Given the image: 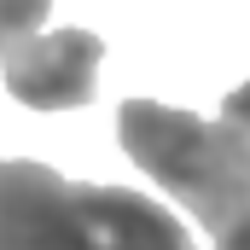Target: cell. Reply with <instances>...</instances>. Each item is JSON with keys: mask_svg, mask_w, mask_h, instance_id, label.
I'll return each mask as SVG.
<instances>
[{"mask_svg": "<svg viewBox=\"0 0 250 250\" xmlns=\"http://www.w3.org/2000/svg\"><path fill=\"white\" fill-rule=\"evenodd\" d=\"M221 117H227V123H239V128L250 134V82H245V87H233V93L221 99Z\"/></svg>", "mask_w": 250, "mask_h": 250, "instance_id": "5b68a950", "label": "cell"}, {"mask_svg": "<svg viewBox=\"0 0 250 250\" xmlns=\"http://www.w3.org/2000/svg\"><path fill=\"white\" fill-rule=\"evenodd\" d=\"M0 250H198L181 215L128 187L64 181L29 157H0Z\"/></svg>", "mask_w": 250, "mask_h": 250, "instance_id": "6da1fadb", "label": "cell"}, {"mask_svg": "<svg viewBox=\"0 0 250 250\" xmlns=\"http://www.w3.org/2000/svg\"><path fill=\"white\" fill-rule=\"evenodd\" d=\"M53 0H0V47H12L18 35H35L47 23Z\"/></svg>", "mask_w": 250, "mask_h": 250, "instance_id": "277c9868", "label": "cell"}, {"mask_svg": "<svg viewBox=\"0 0 250 250\" xmlns=\"http://www.w3.org/2000/svg\"><path fill=\"white\" fill-rule=\"evenodd\" d=\"M123 151L192 209L215 250H250V134L239 123H204L192 111L128 99L117 111Z\"/></svg>", "mask_w": 250, "mask_h": 250, "instance_id": "7a4b0ae2", "label": "cell"}, {"mask_svg": "<svg viewBox=\"0 0 250 250\" xmlns=\"http://www.w3.org/2000/svg\"><path fill=\"white\" fill-rule=\"evenodd\" d=\"M99 59L105 41L93 29H35L0 47V76L6 93L29 111H82L99 87Z\"/></svg>", "mask_w": 250, "mask_h": 250, "instance_id": "3957f363", "label": "cell"}]
</instances>
